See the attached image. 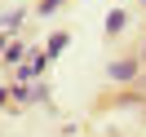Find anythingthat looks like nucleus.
I'll return each instance as SVG.
<instances>
[{
  "label": "nucleus",
  "mask_w": 146,
  "mask_h": 137,
  "mask_svg": "<svg viewBox=\"0 0 146 137\" xmlns=\"http://www.w3.org/2000/svg\"><path fill=\"white\" fill-rule=\"evenodd\" d=\"M106 80H111V84H133V80H142V58H119V62H106Z\"/></svg>",
  "instance_id": "1"
},
{
  "label": "nucleus",
  "mask_w": 146,
  "mask_h": 137,
  "mask_svg": "<svg viewBox=\"0 0 146 137\" xmlns=\"http://www.w3.org/2000/svg\"><path fill=\"white\" fill-rule=\"evenodd\" d=\"M44 71H49V58H44V49H40V53H31L27 62L13 71V84H40V75H44Z\"/></svg>",
  "instance_id": "2"
},
{
  "label": "nucleus",
  "mask_w": 146,
  "mask_h": 137,
  "mask_svg": "<svg viewBox=\"0 0 146 137\" xmlns=\"http://www.w3.org/2000/svg\"><path fill=\"white\" fill-rule=\"evenodd\" d=\"M13 102H49V84H13Z\"/></svg>",
  "instance_id": "3"
},
{
  "label": "nucleus",
  "mask_w": 146,
  "mask_h": 137,
  "mask_svg": "<svg viewBox=\"0 0 146 137\" xmlns=\"http://www.w3.org/2000/svg\"><path fill=\"white\" fill-rule=\"evenodd\" d=\"M27 58H31V53H27V40H13V44H9V49H5V62H9V66H13V71H18V66H22V62H27Z\"/></svg>",
  "instance_id": "4"
},
{
  "label": "nucleus",
  "mask_w": 146,
  "mask_h": 137,
  "mask_svg": "<svg viewBox=\"0 0 146 137\" xmlns=\"http://www.w3.org/2000/svg\"><path fill=\"white\" fill-rule=\"evenodd\" d=\"M66 44H71V36H66V31H53V36H49V44H44V58H49V62H53V58L62 53Z\"/></svg>",
  "instance_id": "5"
},
{
  "label": "nucleus",
  "mask_w": 146,
  "mask_h": 137,
  "mask_svg": "<svg viewBox=\"0 0 146 137\" xmlns=\"http://www.w3.org/2000/svg\"><path fill=\"white\" fill-rule=\"evenodd\" d=\"M102 27H106V36H119V31L128 27V13H124V9H111V13H106V22H102Z\"/></svg>",
  "instance_id": "6"
},
{
  "label": "nucleus",
  "mask_w": 146,
  "mask_h": 137,
  "mask_svg": "<svg viewBox=\"0 0 146 137\" xmlns=\"http://www.w3.org/2000/svg\"><path fill=\"white\" fill-rule=\"evenodd\" d=\"M22 18H27V9H5V22H0V27H5V31L13 36V31L22 27Z\"/></svg>",
  "instance_id": "7"
},
{
  "label": "nucleus",
  "mask_w": 146,
  "mask_h": 137,
  "mask_svg": "<svg viewBox=\"0 0 146 137\" xmlns=\"http://www.w3.org/2000/svg\"><path fill=\"white\" fill-rule=\"evenodd\" d=\"M62 5H66V0H40V5H36V13H40V18H49V13H58Z\"/></svg>",
  "instance_id": "8"
},
{
  "label": "nucleus",
  "mask_w": 146,
  "mask_h": 137,
  "mask_svg": "<svg viewBox=\"0 0 146 137\" xmlns=\"http://www.w3.org/2000/svg\"><path fill=\"white\" fill-rule=\"evenodd\" d=\"M9 93H13V89H0V106H5V102H9Z\"/></svg>",
  "instance_id": "9"
},
{
  "label": "nucleus",
  "mask_w": 146,
  "mask_h": 137,
  "mask_svg": "<svg viewBox=\"0 0 146 137\" xmlns=\"http://www.w3.org/2000/svg\"><path fill=\"white\" fill-rule=\"evenodd\" d=\"M137 84H142V93H146V71H142V80H137Z\"/></svg>",
  "instance_id": "10"
}]
</instances>
